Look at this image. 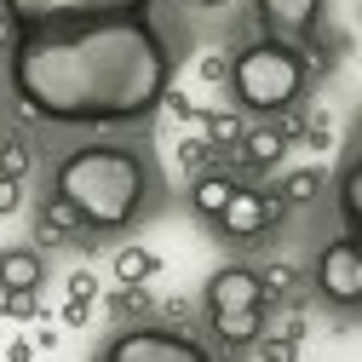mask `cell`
<instances>
[{
	"mask_svg": "<svg viewBox=\"0 0 362 362\" xmlns=\"http://www.w3.org/2000/svg\"><path fill=\"white\" fill-rule=\"evenodd\" d=\"M167 40L150 29L144 12L18 29L12 40V86L23 110L58 127L144 121L167 98Z\"/></svg>",
	"mask_w": 362,
	"mask_h": 362,
	"instance_id": "6da1fadb",
	"label": "cell"
},
{
	"mask_svg": "<svg viewBox=\"0 0 362 362\" xmlns=\"http://www.w3.org/2000/svg\"><path fill=\"white\" fill-rule=\"evenodd\" d=\"M150 190V173L132 150L115 144H86L58 167V196L81 213L86 230H121L132 224V213L144 207Z\"/></svg>",
	"mask_w": 362,
	"mask_h": 362,
	"instance_id": "7a4b0ae2",
	"label": "cell"
},
{
	"mask_svg": "<svg viewBox=\"0 0 362 362\" xmlns=\"http://www.w3.org/2000/svg\"><path fill=\"white\" fill-rule=\"evenodd\" d=\"M230 86H236V104L259 110V115H282L299 93H305V58L288 47V40H259V47L236 52L230 64Z\"/></svg>",
	"mask_w": 362,
	"mask_h": 362,
	"instance_id": "3957f363",
	"label": "cell"
},
{
	"mask_svg": "<svg viewBox=\"0 0 362 362\" xmlns=\"http://www.w3.org/2000/svg\"><path fill=\"white\" fill-rule=\"evenodd\" d=\"M264 276H253L247 264H224L213 270L207 282V316H213V334L224 345H253L264 328Z\"/></svg>",
	"mask_w": 362,
	"mask_h": 362,
	"instance_id": "277c9868",
	"label": "cell"
},
{
	"mask_svg": "<svg viewBox=\"0 0 362 362\" xmlns=\"http://www.w3.org/2000/svg\"><path fill=\"white\" fill-rule=\"evenodd\" d=\"M121 12H150V0H6L12 29H52V23L121 18Z\"/></svg>",
	"mask_w": 362,
	"mask_h": 362,
	"instance_id": "5b68a950",
	"label": "cell"
},
{
	"mask_svg": "<svg viewBox=\"0 0 362 362\" xmlns=\"http://www.w3.org/2000/svg\"><path fill=\"white\" fill-rule=\"evenodd\" d=\"M110 362H207V345L190 334H173V328H132L121 339L104 345Z\"/></svg>",
	"mask_w": 362,
	"mask_h": 362,
	"instance_id": "8992f818",
	"label": "cell"
},
{
	"mask_svg": "<svg viewBox=\"0 0 362 362\" xmlns=\"http://www.w3.org/2000/svg\"><path fill=\"white\" fill-rule=\"evenodd\" d=\"M316 288L334 305H362V242L356 236H339V242L322 247V259H316Z\"/></svg>",
	"mask_w": 362,
	"mask_h": 362,
	"instance_id": "52a82bcc",
	"label": "cell"
},
{
	"mask_svg": "<svg viewBox=\"0 0 362 362\" xmlns=\"http://www.w3.org/2000/svg\"><path fill=\"white\" fill-rule=\"evenodd\" d=\"M282 218V196H270V190H259V185H236V196L224 202V213L213 218L230 242H253V236H264L270 224Z\"/></svg>",
	"mask_w": 362,
	"mask_h": 362,
	"instance_id": "ba28073f",
	"label": "cell"
},
{
	"mask_svg": "<svg viewBox=\"0 0 362 362\" xmlns=\"http://www.w3.org/2000/svg\"><path fill=\"white\" fill-rule=\"evenodd\" d=\"M253 6H259L264 35H276V40H305L310 23L322 18V0H253Z\"/></svg>",
	"mask_w": 362,
	"mask_h": 362,
	"instance_id": "9c48e42d",
	"label": "cell"
},
{
	"mask_svg": "<svg viewBox=\"0 0 362 362\" xmlns=\"http://www.w3.org/2000/svg\"><path fill=\"white\" fill-rule=\"evenodd\" d=\"M288 156V127H253L242 132V161L247 167H276Z\"/></svg>",
	"mask_w": 362,
	"mask_h": 362,
	"instance_id": "30bf717a",
	"label": "cell"
},
{
	"mask_svg": "<svg viewBox=\"0 0 362 362\" xmlns=\"http://www.w3.org/2000/svg\"><path fill=\"white\" fill-rule=\"evenodd\" d=\"M12 288H40V253L35 247L0 253V293H12Z\"/></svg>",
	"mask_w": 362,
	"mask_h": 362,
	"instance_id": "8fae6325",
	"label": "cell"
},
{
	"mask_svg": "<svg viewBox=\"0 0 362 362\" xmlns=\"http://www.w3.org/2000/svg\"><path fill=\"white\" fill-rule=\"evenodd\" d=\"M35 230H40V242H47V247H58V242H69L75 230H86V224H81V213H75L64 196H52L47 207H40V224H35Z\"/></svg>",
	"mask_w": 362,
	"mask_h": 362,
	"instance_id": "7c38bea8",
	"label": "cell"
},
{
	"mask_svg": "<svg viewBox=\"0 0 362 362\" xmlns=\"http://www.w3.org/2000/svg\"><path fill=\"white\" fill-rule=\"evenodd\" d=\"M230 196H236V178H224V173H202L196 185H190V207H196L202 218H218Z\"/></svg>",
	"mask_w": 362,
	"mask_h": 362,
	"instance_id": "4fadbf2b",
	"label": "cell"
},
{
	"mask_svg": "<svg viewBox=\"0 0 362 362\" xmlns=\"http://www.w3.org/2000/svg\"><path fill=\"white\" fill-rule=\"evenodd\" d=\"M115 276L121 282H150L156 276V253L150 247H121L115 253Z\"/></svg>",
	"mask_w": 362,
	"mask_h": 362,
	"instance_id": "5bb4252c",
	"label": "cell"
},
{
	"mask_svg": "<svg viewBox=\"0 0 362 362\" xmlns=\"http://www.w3.org/2000/svg\"><path fill=\"white\" fill-rule=\"evenodd\" d=\"M339 207H345V224H351V236L362 242V161L345 173V190H339Z\"/></svg>",
	"mask_w": 362,
	"mask_h": 362,
	"instance_id": "9a60e30c",
	"label": "cell"
},
{
	"mask_svg": "<svg viewBox=\"0 0 362 362\" xmlns=\"http://www.w3.org/2000/svg\"><path fill=\"white\" fill-rule=\"evenodd\" d=\"M316 190H322V173H316V167H305V173H288L282 202H316Z\"/></svg>",
	"mask_w": 362,
	"mask_h": 362,
	"instance_id": "2e32d148",
	"label": "cell"
},
{
	"mask_svg": "<svg viewBox=\"0 0 362 362\" xmlns=\"http://www.w3.org/2000/svg\"><path fill=\"white\" fill-rule=\"evenodd\" d=\"M0 173H6V178H23L29 173V144L23 139H6V150H0Z\"/></svg>",
	"mask_w": 362,
	"mask_h": 362,
	"instance_id": "e0dca14e",
	"label": "cell"
},
{
	"mask_svg": "<svg viewBox=\"0 0 362 362\" xmlns=\"http://www.w3.org/2000/svg\"><path fill=\"white\" fill-rule=\"evenodd\" d=\"M35 305H40V288H12L6 293V316H35Z\"/></svg>",
	"mask_w": 362,
	"mask_h": 362,
	"instance_id": "ac0fdd59",
	"label": "cell"
},
{
	"mask_svg": "<svg viewBox=\"0 0 362 362\" xmlns=\"http://www.w3.org/2000/svg\"><path fill=\"white\" fill-rule=\"evenodd\" d=\"M150 299L139 293V282H127V293H115V316H144Z\"/></svg>",
	"mask_w": 362,
	"mask_h": 362,
	"instance_id": "d6986e66",
	"label": "cell"
},
{
	"mask_svg": "<svg viewBox=\"0 0 362 362\" xmlns=\"http://www.w3.org/2000/svg\"><path fill=\"white\" fill-rule=\"evenodd\" d=\"M207 127H213V139H242V121L236 115H213Z\"/></svg>",
	"mask_w": 362,
	"mask_h": 362,
	"instance_id": "ffe728a7",
	"label": "cell"
},
{
	"mask_svg": "<svg viewBox=\"0 0 362 362\" xmlns=\"http://www.w3.org/2000/svg\"><path fill=\"white\" fill-rule=\"evenodd\" d=\"M18 207V178H6V173H0V218H6Z\"/></svg>",
	"mask_w": 362,
	"mask_h": 362,
	"instance_id": "44dd1931",
	"label": "cell"
},
{
	"mask_svg": "<svg viewBox=\"0 0 362 362\" xmlns=\"http://www.w3.org/2000/svg\"><path fill=\"white\" fill-rule=\"evenodd\" d=\"M69 299H93V276H75L69 282Z\"/></svg>",
	"mask_w": 362,
	"mask_h": 362,
	"instance_id": "7402d4cb",
	"label": "cell"
},
{
	"mask_svg": "<svg viewBox=\"0 0 362 362\" xmlns=\"http://www.w3.org/2000/svg\"><path fill=\"white\" fill-rule=\"evenodd\" d=\"M202 6H224V0H202Z\"/></svg>",
	"mask_w": 362,
	"mask_h": 362,
	"instance_id": "603a6c76",
	"label": "cell"
}]
</instances>
